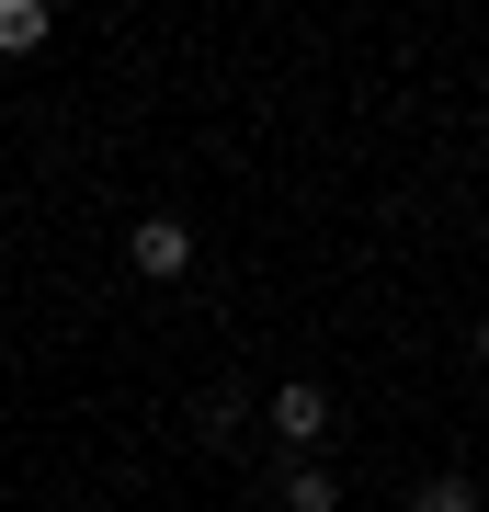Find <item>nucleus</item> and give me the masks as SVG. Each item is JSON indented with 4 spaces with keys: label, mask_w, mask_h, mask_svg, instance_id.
<instances>
[{
    "label": "nucleus",
    "mask_w": 489,
    "mask_h": 512,
    "mask_svg": "<svg viewBox=\"0 0 489 512\" xmlns=\"http://www.w3.org/2000/svg\"><path fill=\"white\" fill-rule=\"evenodd\" d=\"M410 512H478V490L444 467V478H421V490H410Z\"/></svg>",
    "instance_id": "obj_5"
},
{
    "label": "nucleus",
    "mask_w": 489,
    "mask_h": 512,
    "mask_svg": "<svg viewBox=\"0 0 489 512\" xmlns=\"http://www.w3.org/2000/svg\"><path fill=\"white\" fill-rule=\"evenodd\" d=\"M126 262L148 285H182V274H194V228H182V217H137L126 228Z\"/></svg>",
    "instance_id": "obj_2"
},
{
    "label": "nucleus",
    "mask_w": 489,
    "mask_h": 512,
    "mask_svg": "<svg viewBox=\"0 0 489 512\" xmlns=\"http://www.w3.org/2000/svg\"><path fill=\"white\" fill-rule=\"evenodd\" d=\"M262 421H273V444H319V433H330V387H319V376H273Z\"/></svg>",
    "instance_id": "obj_1"
},
{
    "label": "nucleus",
    "mask_w": 489,
    "mask_h": 512,
    "mask_svg": "<svg viewBox=\"0 0 489 512\" xmlns=\"http://www.w3.org/2000/svg\"><path fill=\"white\" fill-rule=\"evenodd\" d=\"M57 35V12H46V0H0V57H35Z\"/></svg>",
    "instance_id": "obj_3"
},
{
    "label": "nucleus",
    "mask_w": 489,
    "mask_h": 512,
    "mask_svg": "<svg viewBox=\"0 0 489 512\" xmlns=\"http://www.w3.org/2000/svg\"><path fill=\"white\" fill-rule=\"evenodd\" d=\"M467 353H478V376H489V319H478V330H467Z\"/></svg>",
    "instance_id": "obj_6"
},
{
    "label": "nucleus",
    "mask_w": 489,
    "mask_h": 512,
    "mask_svg": "<svg viewBox=\"0 0 489 512\" xmlns=\"http://www.w3.org/2000/svg\"><path fill=\"white\" fill-rule=\"evenodd\" d=\"M285 512H342V478L330 467H285Z\"/></svg>",
    "instance_id": "obj_4"
}]
</instances>
